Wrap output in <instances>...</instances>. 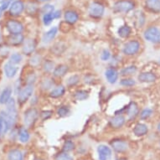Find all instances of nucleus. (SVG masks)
Segmentation results:
<instances>
[{"label": "nucleus", "mask_w": 160, "mask_h": 160, "mask_svg": "<svg viewBox=\"0 0 160 160\" xmlns=\"http://www.w3.org/2000/svg\"><path fill=\"white\" fill-rule=\"evenodd\" d=\"M134 8V3L130 0H122L118 1L114 4L113 10L117 13H128L132 10Z\"/></svg>", "instance_id": "f257e3e1"}, {"label": "nucleus", "mask_w": 160, "mask_h": 160, "mask_svg": "<svg viewBox=\"0 0 160 160\" xmlns=\"http://www.w3.org/2000/svg\"><path fill=\"white\" fill-rule=\"evenodd\" d=\"M7 106V116L8 118V121L10 127L14 124L17 118V109H16V104L15 101L13 98H10L8 102L6 103Z\"/></svg>", "instance_id": "f03ea898"}, {"label": "nucleus", "mask_w": 160, "mask_h": 160, "mask_svg": "<svg viewBox=\"0 0 160 160\" xmlns=\"http://www.w3.org/2000/svg\"><path fill=\"white\" fill-rule=\"evenodd\" d=\"M144 38L152 43L160 42V29L156 27H149L144 32Z\"/></svg>", "instance_id": "7ed1b4c3"}, {"label": "nucleus", "mask_w": 160, "mask_h": 160, "mask_svg": "<svg viewBox=\"0 0 160 160\" xmlns=\"http://www.w3.org/2000/svg\"><path fill=\"white\" fill-rule=\"evenodd\" d=\"M38 115H39V113L35 108H30V109L25 111L24 116V122L25 126L27 128H30L33 126L34 122L36 121Z\"/></svg>", "instance_id": "20e7f679"}, {"label": "nucleus", "mask_w": 160, "mask_h": 160, "mask_svg": "<svg viewBox=\"0 0 160 160\" xmlns=\"http://www.w3.org/2000/svg\"><path fill=\"white\" fill-rule=\"evenodd\" d=\"M10 128L8 118L5 112H2L0 114V139H2L8 132Z\"/></svg>", "instance_id": "39448f33"}, {"label": "nucleus", "mask_w": 160, "mask_h": 160, "mask_svg": "<svg viewBox=\"0 0 160 160\" xmlns=\"http://www.w3.org/2000/svg\"><path fill=\"white\" fill-rule=\"evenodd\" d=\"M104 6L99 3H92L89 6L88 13L93 18H101L104 13Z\"/></svg>", "instance_id": "423d86ee"}, {"label": "nucleus", "mask_w": 160, "mask_h": 160, "mask_svg": "<svg viewBox=\"0 0 160 160\" xmlns=\"http://www.w3.org/2000/svg\"><path fill=\"white\" fill-rule=\"evenodd\" d=\"M6 26H7V29L9 31V33L12 34H21L23 29H24V26L20 22L16 21L13 19L8 20L6 24Z\"/></svg>", "instance_id": "0eeeda50"}, {"label": "nucleus", "mask_w": 160, "mask_h": 160, "mask_svg": "<svg viewBox=\"0 0 160 160\" xmlns=\"http://www.w3.org/2000/svg\"><path fill=\"white\" fill-rule=\"evenodd\" d=\"M34 92V87L32 85H29L26 87H24V89L21 90L18 92V101L20 104L26 102L29 97H31V95Z\"/></svg>", "instance_id": "6e6552de"}, {"label": "nucleus", "mask_w": 160, "mask_h": 160, "mask_svg": "<svg viewBox=\"0 0 160 160\" xmlns=\"http://www.w3.org/2000/svg\"><path fill=\"white\" fill-rule=\"evenodd\" d=\"M140 49V44L137 40H132L129 41L124 45L123 53L127 55H135Z\"/></svg>", "instance_id": "1a4fd4ad"}, {"label": "nucleus", "mask_w": 160, "mask_h": 160, "mask_svg": "<svg viewBox=\"0 0 160 160\" xmlns=\"http://www.w3.org/2000/svg\"><path fill=\"white\" fill-rule=\"evenodd\" d=\"M24 9V4L22 1H19V0L14 1L9 6V13H10L11 15L13 16H18L21 14Z\"/></svg>", "instance_id": "9d476101"}, {"label": "nucleus", "mask_w": 160, "mask_h": 160, "mask_svg": "<svg viewBox=\"0 0 160 160\" xmlns=\"http://www.w3.org/2000/svg\"><path fill=\"white\" fill-rule=\"evenodd\" d=\"M98 158L99 160H108L112 155V150L106 145H100L97 148Z\"/></svg>", "instance_id": "9b49d317"}, {"label": "nucleus", "mask_w": 160, "mask_h": 160, "mask_svg": "<svg viewBox=\"0 0 160 160\" xmlns=\"http://www.w3.org/2000/svg\"><path fill=\"white\" fill-rule=\"evenodd\" d=\"M18 67L13 64L11 61L9 62H7V63L4 65V73H5V76L8 78H13L15 76V75L18 72Z\"/></svg>", "instance_id": "f8f14e48"}, {"label": "nucleus", "mask_w": 160, "mask_h": 160, "mask_svg": "<svg viewBox=\"0 0 160 160\" xmlns=\"http://www.w3.org/2000/svg\"><path fill=\"white\" fill-rule=\"evenodd\" d=\"M111 145L113 148V149L118 152H122L128 149V143L123 140H119V139L112 140Z\"/></svg>", "instance_id": "ddd939ff"}, {"label": "nucleus", "mask_w": 160, "mask_h": 160, "mask_svg": "<svg viewBox=\"0 0 160 160\" xmlns=\"http://www.w3.org/2000/svg\"><path fill=\"white\" fill-rule=\"evenodd\" d=\"M138 80L141 82H144V83H150V82H153L156 81L157 76H155V74L152 72H142L138 76Z\"/></svg>", "instance_id": "4468645a"}, {"label": "nucleus", "mask_w": 160, "mask_h": 160, "mask_svg": "<svg viewBox=\"0 0 160 160\" xmlns=\"http://www.w3.org/2000/svg\"><path fill=\"white\" fill-rule=\"evenodd\" d=\"M105 76L109 83H111V84H114V83L118 81V72L116 71L115 69L113 68L108 69V70L105 71Z\"/></svg>", "instance_id": "2eb2a0df"}, {"label": "nucleus", "mask_w": 160, "mask_h": 160, "mask_svg": "<svg viewBox=\"0 0 160 160\" xmlns=\"http://www.w3.org/2000/svg\"><path fill=\"white\" fill-rule=\"evenodd\" d=\"M57 32L58 29L56 27H53V28H51L50 30H48V31L43 35V42L45 43V44L51 42L53 39H55V37L56 36Z\"/></svg>", "instance_id": "dca6fc26"}, {"label": "nucleus", "mask_w": 160, "mask_h": 160, "mask_svg": "<svg viewBox=\"0 0 160 160\" xmlns=\"http://www.w3.org/2000/svg\"><path fill=\"white\" fill-rule=\"evenodd\" d=\"M124 123H125V118L122 115L115 116L110 121L111 126L114 128H120L123 126Z\"/></svg>", "instance_id": "f3484780"}, {"label": "nucleus", "mask_w": 160, "mask_h": 160, "mask_svg": "<svg viewBox=\"0 0 160 160\" xmlns=\"http://www.w3.org/2000/svg\"><path fill=\"white\" fill-rule=\"evenodd\" d=\"M146 6L153 13H160V0H147Z\"/></svg>", "instance_id": "a211bd4d"}, {"label": "nucleus", "mask_w": 160, "mask_h": 160, "mask_svg": "<svg viewBox=\"0 0 160 160\" xmlns=\"http://www.w3.org/2000/svg\"><path fill=\"white\" fill-rule=\"evenodd\" d=\"M8 42L10 45H19L24 42V36L21 34H12L8 37Z\"/></svg>", "instance_id": "6ab92c4d"}, {"label": "nucleus", "mask_w": 160, "mask_h": 160, "mask_svg": "<svg viewBox=\"0 0 160 160\" xmlns=\"http://www.w3.org/2000/svg\"><path fill=\"white\" fill-rule=\"evenodd\" d=\"M65 20L68 24H73L77 22L78 20V14L73 10H68L65 13Z\"/></svg>", "instance_id": "aec40b11"}, {"label": "nucleus", "mask_w": 160, "mask_h": 160, "mask_svg": "<svg viewBox=\"0 0 160 160\" xmlns=\"http://www.w3.org/2000/svg\"><path fill=\"white\" fill-rule=\"evenodd\" d=\"M12 92H13L12 88L9 87H6L5 89H3L2 93L0 94V104H6L8 102L11 98Z\"/></svg>", "instance_id": "412c9836"}, {"label": "nucleus", "mask_w": 160, "mask_h": 160, "mask_svg": "<svg viewBox=\"0 0 160 160\" xmlns=\"http://www.w3.org/2000/svg\"><path fill=\"white\" fill-rule=\"evenodd\" d=\"M35 50V42L33 39H28L26 42L24 43V47H23V52L24 55H30L34 52Z\"/></svg>", "instance_id": "4be33fe9"}, {"label": "nucleus", "mask_w": 160, "mask_h": 160, "mask_svg": "<svg viewBox=\"0 0 160 160\" xmlns=\"http://www.w3.org/2000/svg\"><path fill=\"white\" fill-rule=\"evenodd\" d=\"M127 113L129 119H134L138 113V108L135 102H131L128 106L127 108Z\"/></svg>", "instance_id": "5701e85b"}, {"label": "nucleus", "mask_w": 160, "mask_h": 160, "mask_svg": "<svg viewBox=\"0 0 160 160\" xmlns=\"http://www.w3.org/2000/svg\"><path fill=\"white\" fill-rule=\"evenodd\" d=\"M148 132V127L146 126L145 124H142V123L137 124L133 129L134 134H135L136 136H138V137L143 136V135H145V134H147Z\"/></svg>", "instance_id": "b1692460"}, {"label": "nucleus", "mask_w": 160, "mask_h": 160, "mask_svg": "<svg viewBox=\"0 0 160 160\" xmlns=\"http://www.w3.org/2000/svg\"><path fill=\"white\" fill-rule=\"evenodd\" d=\"M8 160H24V157L22 154L21 151L18 149H13L8 152Z\"/></svg>", "instance_id": "393cba45"}, {"label": "nucleus", "mask_w": 160, "mask_h": 160, "mask_svg": "<svg viewBox=\"0 0 160 160\" xmlns=\"http://www.w3.org/2000/svg\"><path fill=\"white\" fill-rule=\"evenodd\" d=\"M66 92V88L63 86H59V87H55V89H53L50 92V97L53 98H58V97H62Z\"/></svg>", "instance_id": "a878e982"}, {"label": "nucleus", "mask_w": 160, "mask_h": 160, "mask_svg": "<svg viewBox=\"0 0 160 160\" xmlns=\"http://www.w3.org/2000/svg\"><path fill=\"white\" fill-rule=\"evenodd\" d=\"M18 138L22 142H27L29 139V131L25 128H21L18 131Z\"/></svg>", "instance_id": "bb28decb"}, {"label": "nucleus", "mask_w": 160, "mask_h": 160, "mask_svg": "<svg viewBox=\"0 0 160 160\" xmlns=\"http://www.w3.org/2000/svg\"><path fill=\"white\" fill-rule=\"evenodd\" d=\"M67 71H68V67L64 65H61L55 69L54 76H57V77H62L66 75Z\"/></svg>", "instance_id": "cd10ccee"}, {"label": "nucleus", "mask_w": 160, "mask_h": 160, "mask_svg": "<svg viewBox=\"0 0 160 160\" xmlns=\"http://www.w3.org/2000/svg\"><path fill=\"white\" fill-rule=\"evenodd\" d=\"M131 34V28L128 25H123L119 28L118 29V34L122 38H127Z\"/></svg>", "instance_id": "c85d7f7f"}, {"label": "nucleus", "mask_w": 160, "mask_h": 160, "mask_svg": "<svg viewBox=\"0 0 160 160\" xmlns=\"http://www.w3.org/2000/svg\"><path fill=\"white\" fill-rule=\"evenodd\" d=\"M75 98L77 101H84L88 98V93L86 91H77L75 93Z\"/></svg>", "instance_id": "c756f323"}, {"label": "nucleus", "mask_w": 160, "mask_h": 160, "mask_svg": "<svg viewBox=\"0 0 160 160\" xmlns=\"http://www.w3.org/2000/svg\"><path fill=\"white\" fill-rule=\"evenodd\" d=\"M137 71V67L134 66H128V67H126L124 68L122 71H121L122 76H129V75H132Z\"/></svg>", "instance_id": "7c9ffc66"}, {"label": "nucleus", "mask_w": 160, "mask_h": 160, "mask_svg": "<svg viewBox=\"0 0 160 160\" xmlns=\"http://www.w3.org/2000/svg\"><path fill=\"white\" fill-rule=\"evenodd\" d=\"M22 61V55L18 53H14L10 56V61L14 65L19 64Z\"/></svg>", "instance_id": "2f4dec72"}, {"label": "nucleus", "mask_w": 160, "mask_h": 160, "mask_svg": "<svg viewBox=\"0 0 160 160\" xmlns=\"http://www.w3.org/2000/svg\"><path fill=\"white\" fill-rule=\"evenodd\" d=\"M53 19H55V18H54V16H53V13H45V14H44V16H43V22H44L45 25H49V24H51V22L53 21Z\"/></svg>", "instance_id": "473e14b6"}, {"label": "nucleus", "mask_w": 160, "mask_h": 160, "mask_svg": "<svg viewBox=\"0 0 160 160\" xmlns=\"http://www.w3.org/2000/svg\"><path fill=\"white\" fill-rule=\"evenodd\" d=\"M120 84L124 87H132L135 85V81L133 79H124V80H122Z\"/></svg>", "instance_id": "72a5a7b5"}, {"label": "nucleus", "mask_w": 160, "mask_h": 160, "mask_svg": "<svg viewBox=\"0 0 160 160\" xmlns=\"http://www.w3.org/2000/svg\"><path fill=\"white\" fill-rule=\"evenodd\" d=\"M55 160H73L72 157L71 155H69L66 152H62L60 154L57 155V157L55 158Z\"/></svg>", "instance_id": "f704fd0d"}, {"label": "nucleus", "mask_w": 160, "mask_h": 160, "mask_svg": "<svg viewBox=\"0 0 160 160\" xmlns=\"http://www.w3.org/2000/svg\"><path fill=\"white\" fill-rule=\"evenodd\" d=\"M152 111L149 108H146L144 110L142 111L141 114H140V118H142V119H147L150 117V116L152 115Z\"/></svg>", "instance_id": "c9c22d12"}, {"label": "nucleus", "mask_w": 160, "mask_h": 160, "mask_svg": "<svg viewBox=\"0 0 160 160\" xmlns=\"http://www.w3.org/2000/svg\"><path fill=\"white\" fill-rule=\"evenodd\" d=\"M58 115L61 116V117H65L70 112V110H69V108L67 107H61L58 109L57 111Z\"/></svg>", "instance_id": "e433bc0d"}, {"label": "nucleus", "mask_w": 160, "mask_h": 160, "mask_svg": "<svg viewBox=\"0 0 160 160\" xmlns=\"http://www.w3.org/2000/svg\"><path fill=\"white\" fill-rule=\"evenodd\" d=\"M74 147H75V145L71 141H66L65 143H64L63 146V149L64 151H66V152H69V151H71V150L73 149Z\"/></svg>", "instance_id": "4c0bfd02"}, {"label": "nucleus", "mask_w": 160, "mask_h": 160, "mask_svg": "<svg viewBox=\"0 0 160 160\" xmlns=\"http://www.w3.org/2000/svg\"><path fill=\"white\" fill-rule=\"evenodd\" d=\"M54 12V6L50 4H46L42 8V13L44 14L45 13H50Z\"/></svg>", "instance_id": "58836bf2"}, {"label": "nucleus", "mask_w": 160, "mask_h": 160, "mask_svg": "<svg viewBox=\"0 0 160 160\" xmlns=\"http://www.w3.org/2000/svg\"><path fill=\"white\" fill-rule=\"evenodd\" d=\"M78 82H79L78 76H71V77L68 79V81H67V84H68L69 86H73V85H76Z\"/></svg>", "instance_id": "ea45409f"}, {"label": "nucleus", "mask_w": 160, "mask_h": 160, "mask_svg": "<svg viewBox=\"0 0 160 160\" xmlns=\"http://www.w3.org/2000/svg\"><path fill=\"white\" fill-rule=\"evenodd\" d=\"M111 57V53L109 50H104L102 51V54L101 55V58H102V60L104 61H108Z\"/></svg>", "instance_id": "a19ab883"}, {"label": "nucleus", "mask_w": 160, "mask_h": 160, "mask_svg": "<svg viewBox=\"0 0 160 160\" xmlns=\"http://www.w3.org/2000/svg\"><path fill=\"white\" fill-rule=\"evenodd\" d=\"M53 66H54V63L50 61H45V65H44V69H45V71H48V72H49V71H50L52 70Z\"/></svg>", "instance_id": "79ce46f5"}, {"label": "nucleus", "mask_w": 160, "mask_h": 160, "mask_svg": "<svg viewBox=\"0 0 160 160\" xmlns=\"http://www.w3.org/2000/svg\"><path fill=\"white\" fill-rule=\"evenodd\" d=\"M51 112L50 111H45V112H41V117H42L43 119H47L51 116Z\"/></svg>", "instance_id": "37998d69"}, {"label": "nucleus", "mask_w": 160, "mask_h": 160, "mask_svg": "<svg viewBox=\"0 0 160 160\" xmlns=\"http://www.w3.org/2000/svg\"><path fill=\"white\" fill-rule=\"evenodd\" d=\"M61 11L56 10L53 12V16H54V18H61Z\"/></svg>", "instance_id": "c03bdc74"}, {"label": "nucleus", "mask_w": 160, "mask_h": 160, "mask_svg": "<svg viewBox=\"0 0 160 160\" xmlns=\"http://www.w3.org/2000/svg\"><path fill=\"white\" fill-rule=\"evenodd\" d=\"M39 2H41V3H44V2H48V1H50V0H38Z\"/></svg>", "instance_id": "a18cd8bd"}, {"label": "nucleus", "mask_w": 160, "mask_h": 160, "mask_svg": "<svg viewBox=\"0 0 160 160\" xmlns=\"http://www.w3.org/2000/svg\"><path fill=\"white\" fill-rule=\"evenodd\" d=\"M158 130L160 132V122L158 123Z\"/></svg>", "instance_id": "49530a36"}, {"label": "nucleus", "mask_w": 160, "mask_h": 160, "mask_svg": "<svg viewBox=\"0 0 160 160\" xmlns=\"http://www.w3.org/2000/svg\"><path fill=\"white\" fill-rule=\"evenodd\" d=\"M120 160H125V159H120Z\"/></svg>", "instance_id": "de8ad7c7"}]
</instances>
